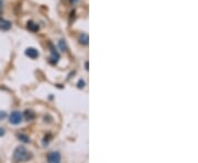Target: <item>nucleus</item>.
Listing matches in <instances>:
<instances>
[{"label": "nucleus", "mask_w": 198, "mask_h": 163, "mask_svg": "<svg viewBox=\"0 0 198 163\" xmlns=\"http://www.w3.org/2000/svg\"><path fill=\"white\" fill-rule=\"evenodd\" d=\"M32 158V154L23 147V146H20L15 150L13 153V161L15 162H24L28 161Z\"/></svg>", "instance_id": "obj_1"}, {"label": "nucleus", "mask_w": 198, "mask_h": 163, "mask_svg": "<svg viewBox=\"0 0 198 163\" xmlns=\"http://www.w3.org/2000/svg\"><path fill=\"white\" fill-rule=\"evenodd\" d=\"M21 120H22V114L20 113V112L15 111V112L11 113V115H10V117H9L10 123L13 124V125H17V124L21 123Z\"/></svg>", "instance_id": "obj_2"}, {"label": "nucleus", "mask_w": 198, "mask_h": 163, "mask_svg": "<svg viewBox=\"0 0 198 163\" xmlns=\"http://www.w3.org/2000/svg\"><path fill=\"white\" fill-rule=\"evenodd\" d=\"M49 163H61V154L59 152H51L47 155Z\"/></svg>", "instance_id": "obj_3"}, {"label": "nucleus", "mask_w": 198, "mask_h": 163, "mask_svg": "<svg viewBox=\"0 0 198 163\" xmlns=\"http://www.w3.org/2000/svg\"><path fill=\"white\" fill-rule=\"evenodd\" d=\"M25 55L29 56L30 58H36V57L39 56V52L35 50V48L30 47V48H28V50H25Z\"/></svg>", "instance_id": "obj_4"}, {"label": "nucleus", "mask_w": 198, "mask_h": 163, "mask_svg": "<svg viewBox=\"0 0 198 163\" xmlns=\"http://www.w3.org/2000/svg\"><path fill=\"white\" fill-rule=\"evenodd\" d=\"M24 116H25V118L28 119V120L33 119V118H34V116H35L34 111H32V109H26V111L24 112Z\"/></svg>", "instance_id": "obj_5"}, {"label": "nucleus", "mask_w": 198, "mask_h": 163, "mask_svg": "<svg viewBox=\"0 0 198 163\" xmlns=\"http://www.w3.org/2000/svg\"><path fill=\"white\" fill-rule=\"evenodd\" d=\"M51 53H52V56H51V57H52V61H53V63H56L59 58V53H57L56 50H53V48H52V50H51Z\"/></svg>", "instance_id": "obj_6"}, {"label": "nucleus", "mask_w": 198, "mask_h": 163, "mask_svg": "<svg viewBox=\"0 0 198 163\" xmlns=\"http://www.w3.org/2000/svg\"><path fill=\"white\" fill-rule=\"evenodd\" d=\"M79 42L82 43V44L86 45L87 43H88V36L86 34H82L80 35V37H79Z\"/></svg>", "instance_id": "obj_7"}, {"label": "nucleus", "mask_w": 198, "mask_h": 163, "mask_svg": "<svg viewBox=\"0 0 198 163\" xmlns=\"http://www.w3.org/2000/svg\"><path fill=\"white\" fill-rule=\"evenodd\" d=\"M28 28L32 31H36L38 29H39V26H38V25H35L33 22H29V23H28Z\"/></svg>", "instance_id": "obj_8"}, {"label": "nucleus", "mask_w": 198, "mask_h": 163, "mask_svg": "<svg viewBox=\"0 0 198 163\" xmlns=\"http://www.w3.org/2000/svg\"><path fill=\"white\" fill-rule=\"evenodd\" d=\"M59 47H61V50H67V46H66V43H65L64 41H59Z\"/></svg>", "instance_id": "obj_9"}, {"label": "nucleus", "mask_w": 198, "mask_h": 163, "mask_svg": "<svg viewBox=\"0 0 198 163\" xmlns=\"http://www.w3.org/2000/svg\"><path fill=\"white\" fill-rule=\"evenodd\" d=\"M18 137H19L20 140H22V141H24V142H28V141H29V138H28L25 135H19Z\"/></svg>", "instance_id": "obj_10"}, {"label": "nucleus", "mask_w": 198, "mask_h": 163, "mask_svg": "<svg viewBox=\"0 0 198 163\" xmlns=\"http://www.w3.org/2000/svg\"><path fill=\"white\" fill-rule=\"evenodd\" d=\"M84 85H85V82H84V81H79V82H78V87H79V88H83Z\"/></svg>", "instance_id": "obj_11"}, {"label": "nucleus", "mask_w": 198, "mask_h": 163, "mask_svg": "<svg viewBox=\"0 0 198 163\" xmlns=\"http://www.w3.org/2000/svg\"><path fill=\"white\" fill-rule=\"evenodd\" d=\"M5 116H6V113H5V112H0V119L3 118Z\"/></svg>", "instance_id": "obj_12"}, {"label": "nucleus", "mask_w": 198, "mask_h": 163, "mask_svg": "<svg viewBox=\"0 0 198 163\" xmlns=\"http://www.w3.org/2000/svg\"><path fill=\"white\" fill-rule=\"evenodd\" d=\"M70 1H72V2H76V1H77V0H70Z\"/></svg>", "instance_id": "obj_13"}]
</instances>
